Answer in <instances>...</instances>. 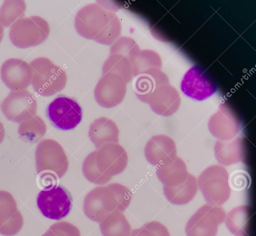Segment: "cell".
<instances>
[{
    "mask_svg": "<svg viewBox=\"0 0 256 236\" xmlns=\"http://www.w3.org/2000/svg\"><path fill=\"white\" fill-rule=\"evenodd\" d=\"M30 64L32 72L31 84L36 92L42 96H50L64 88L66 81V72L50 60L39 57Z\"/></svg>",
    "mask_w": 256,
    "mask_h": 236,
    "instance_id": "cell-1",
    "label": "cell"
},
{
    "mask_svg": "<svg viewBox=\"0 0 256 236\" xmlns=\"http://www.w3.org/2000/svg\"><path fill=\"white\" fill-rule=\"evenodd\" d=\"M50 26L42 17L32 16L22 18L10 26L9 38L12 44L20 48L39 45L48 38Z\"/></svg>",
    "mask_w": 256,
    "mask_h": 236,
    "instance_id": "cell-2",
    "label": "cell"
},
{
    "mask_svg": "<svg viewBox=\"0 0 256 236\" xmlns=\"http://www.w3.org/2000/svg\"><path fill=\"white\" fill-rule=\"evenodd\" d=\"M36 203L44 216L58 220L70 213L72 206V198L70 192L64 186L52 185L40 191Z\"/></svg>",
    "mask_w": 256,
    "mask_h": 236,
    "instance_id": "cell-3",
    "label": "cell"
},
{
    "mask_svg": "<svg viewBox=\"0 0 256 236\" xmlns=\"http://www.w3.org/2000/svg\"><path fill=\"white\" fill-rule=\"evenodd\" d=\"M226 212L220 206L206 204L200 208L188 219L186 236H216L220 224L225 220Z\"/></svg>",
    "mask_w": 256,
    "mask_h": 236,
    "instance_id": "cell-4",
    "label": "cell"
},
{
    "mask_svg": "<svg viewBox=\"0 0 256 236\" xmlns=\"http://www.w3.org/2000/svg\"><path fill=\"white\" fill-rule=\"evenodd\" d=\"M46 115L56 128L67 130L75 128L82 120V110L74 100L60 96L48 106Z\"/></svg>",
    "mask_w": 256,
    "mask_h": 236,
    "instance_id": "cell-5",
    "label": "cell"
},
{
    "mask_svg": "<svg viewBox=\"0 0 256 236\" xmlns=\"http://www.w3.org/2000/svg\"><path fill=\"white\" fill-rule=\"evenodd\" d=\"M180 89L187 96L197 100H204L216 91V84L198 66L191 67L184 74Z\"/></svg>",
    "mask_w": 256,
    "mask_h": 236,
    "instance_id": "cell-6",
    "label": "cell"
},
{
    "mask_svg": "<svg viewBox=\"0 0 256 236\" xmlns=\"http://www.w3.org/2000/svg\"><path fill=\"white\" fill-rule=\"evenodd\" d=\"M0 73L3 82L12 90H24L32 82L30 65L20 58H11L6 60L1 66Z\"/></svg>",
    "mask_w": 256,
    "mask_h": 236,
    "instance_id": "cell-7",
    "label": "cell"
},
{
    "mask_svg": "<svg viewBox=\"0 0 256 236\" xmlns=\"http://www.w3.org/2000/svg\"><path fill=\"white\" fill-rule=\"evenodd\" d=\"M251 211L246 205L236 207L226 214L225 223L230 232L236 236L246 234Z\"/></svg>",
    "mask_w": 256,
    "mask_h": 236,
    "instance_id": "cell-8",
    "label": "cell"
},
{
    "mask_svg": "<svg viewBox=\"0 0 256 236\" xmlns=\"http://www.w3.org/2000/svg\"><path fill=\"white\" fill-rule=\"evenodd\" d=\"M26 8L24 0H5L0 8V23L3 26H10L23 18Z\"/></svg>",
    "mask_w": 256,
    "mask_h": 236,
    "instance_id": "cell-9",
    "label": "cell"
},
{
    "mask_svg": "<svg viewBox=\"0 0 256 236\" xmlns=\"http://www.w3.org/2000/svg\"><path fill=\"white\" fill-rule=\"evenodd\" d=\"M164 187V194L168 200L172 204L178 205L188 203L194 197L197 191L196 184H182L179 186Z\"/></svg>",
    "mask_w": 256,
    "mask_h": 236,
    "instance_id": "cell-10",
    "label": "cell"
},
{
    "mask_svg": "<svg viewBox=\"0 0 256 236\" xmlns=\"http://www.w3.org/2000/svg\"><path fill=\"white\" fill-rule=\"evenodd\" d=\"M228 181L230 188L235 191H241L248 188L250 177L246 170H236L230 174Z\"/></svg>",
    "mask_w": 256,
    "mask_h": 236,
    "instance_id": "cell-11",
    "label": "cell"
},
{
    "mask_svg": "<svg viewBox=\"0 0 256 236\" xmlns=\"http://www.w3.org/2000/svg\"><path fill=\"white\" fill-rule=\"evenodd\" d=\"M4 26L0 23V42L2 40L4 36Z\"/></svg>",
    "mask_w": 256,
    "mask_h": 236,
    "instance_id": "cell-12",
    "label": "cell"
}]
</instances>
